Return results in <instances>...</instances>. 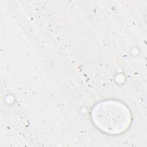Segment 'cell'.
Returning <instances> with one entry per match:
<instances>
[{"instance_id": "obj_1", "label": "cell", "mask_w": 147, "mask_h": 147, "mask_svg": "<svg viewBox=\"0 0 147 147\" xmlns=\"http://www.w3.org/2000/svg\"><path fill=\"white\" fill-rule=\"evenodd\" d=\"M91 116L96 127L110 134H118L126 131L131 120L128 107L115 100H106L98 103L92 109Z\"/></svg>"}]
</instances>
